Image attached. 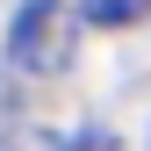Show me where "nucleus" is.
<instances>
[{"label":"nucleus","instance_id":"3","mask_svg":"<svg viewBox=\"0 0 151 151\" xmlns=\"http://www.w3.org/2000/svg\"><path fill=\"white\" fill-rule=\"evenodd\" d=\"M0 151H65V137H50V129H7Z\"/></svg>","mask_w":151,"mask_h":151},{"label":"nucleus","instance_id":"2","mask_svg":"<svg viewBox=\"0 0 151 151\" xmlns=\"http://www.w3.org/2000/svg\"><path fill=\"white\" fill-rule=\"evenodd\" d=\"M144 14H151V0H79L86 29H137Z\"/></svg>","mask_w":151,"mask_h":151},{"label":"nucleus","instance_id":"1","mask_svg":"<svg viewBox=\"0 0 151 151\" xmlns=\"http://www.w3.org/2000/svg\"><path fill=\"white\" fill-rule=\"evenodd\" d=\"M79 0H22L7 22V65L29 79H50L79 58Z\"/></svg>","mask_w":151,"mask_h":151},{"label":"nucleus","instance_id":"4","mask_svg":"<svg viewBox=\"0 0 151 151\" xmlns=\"http://www.w3.org/2000/svg\"><path fill=\"white\" fill-rule=\"evenodd\" d=\"M65 151H122L108 129H79V137H65Z\"/></svg>","mask_w":151,"mask_h":151}]
</instances>
